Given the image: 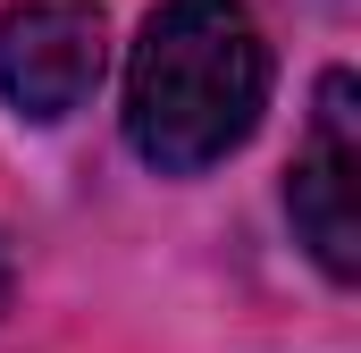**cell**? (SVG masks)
Returning a JSON list of instances; mask_svg holds the SVG:
<instances>
[{
	"instance_id": "obj_4",
	"label": "cell",
	"mask_w": 361,
	"mask_h": 353,
	"mask_svg": "<svg viewBox=\"0 0 361 353\" xmlns=\"http://www.w3.org/2000/svg\"><path fill=\"white\" fill-rule=\"evenodd\" d=\"M8 286H17V261H8V244H0V311H8Z\"/></svg>"
},
{
	"instance_id": "obj_1",
	"label": "cell",
	"mask_w": 361,
	"mask_h": 353,
	"mask_svg": "<svg viewBox=\"0 0 361 353\" xmlns=\"http://www.w3.org/2000/svg\"><path fill=\"white\" fill-rule=\"evenodd\" d=\"M269 109V42L244 0H160L126 68V143L160 176L227 160Z\"/></svg>"
},
{
	"instance_id": "obj_2",
	"label": "cell",
	"mask_w": 361,
	"mask_h": 353,
	"mask_svg": "<svg viewBox=\"0 0 361 353\" xmlns=\"http://www.w3.org/2000/svg\"><path fill=\"white\" fill-rule=\"evenodd\" d=\"M361 92L353 76H319V109H311V135H302V160L286 176V210H294V236L311 244V261L328 277H361Z\"/></svg>"
},
{
	"instance_id": "obj_3",
	"label": "cell",
	"mask_w": 361,
	"mask_h": 353,
	"mask_svg": "<svg viewBox=\"0 0 361 353\" xmlns=\"http://www.w3.org/2000/svg\"><path fill=\"white\" fill-rule=\"evenodd\" d=\"M109 68V25L92 0H25L0 17V92L17 118H68L85 109Z\"/></svg>"
}]
</instances>
